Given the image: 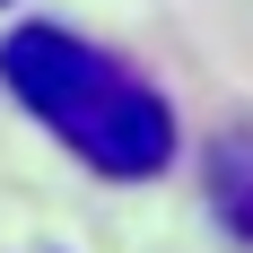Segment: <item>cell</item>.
Returning a JSON list of instances; mask_svg holds the SVG:
<instances>
[{
	"instance_id": "cell-1",
	"label": "cell",
	"mask_w": 253,
	"mask_h": 253,
	"mask_svg": "<svg viewBox=\"0 0 253 253\" xmlns=\"http://www.w3.org/2000/svg\"><path fill=\"white\" fill-rule=\"evenodd\" d=\"M0 87L105 183H149L175 166V105L70 26H9L0 35Z\"/></svg>"
},
{
	"instance_id": "cell-2",
	"label": "cell",
	"mask_w": 253,
	"mask_h": 253,
	"mask_svg": "<svg viewBox=\"0 0 253 253\" xmlns=\"http://www.w3.org/2000/svg\"><path fill=\"white\" fill-rule=\"evenodd\" d=\"M201 175H210V210L227 218V236H245V245H253V123H236V131L210 140Z\"/></svg>"
}]
</instances>
